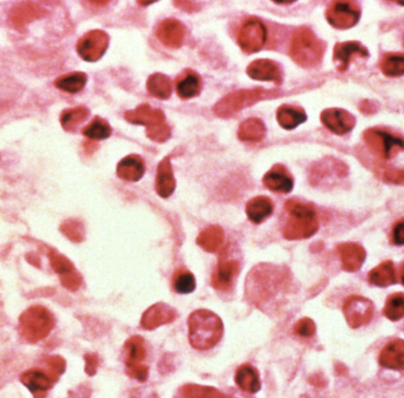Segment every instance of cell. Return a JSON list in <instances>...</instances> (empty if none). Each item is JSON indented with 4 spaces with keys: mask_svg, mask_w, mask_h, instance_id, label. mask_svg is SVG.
Segmentation results:
<instances>
[{
    "mask_svg": "<svg viewBox=\"0 0 404 398\" xmlns=\"http://www.w3.org/2000/svg\"><path fill=\"white\" fill-rule=\"evenodd\" d=\"M224 336V322L214 312L201 308L188 318V339L192 348L206 351L217 346Z\"/></svg>",
    "mask_w": 404,
    "mask_h": 398,
    "instance_id": "cell-1",
    "label": "cell"
},
{
    "mask_svg": "<svg viewBox=\"0 0 404 398\" xmlns=\"http://www.w3.org/2000/svg\"><path fill=\"white\" fill-rule=\"evenodd\" d=\"M287 219L282 226V235L287 240L309 239L316 234L319 224L312 206L290 199L285 202Z\"/></svg>",
    "mask_w": 404,
    "mask_h": 398,
    "instance_id": "cell-2",
    "label": "cell"
},
{
    "mask_svg": "<svg viewBox=\"0 0 404 398\" xmlns=\"http://www.w3.org/2000/svg\"><path fill=\"white\" fill-rule=\"evenodd\" d=\"M282 281H285L282 271L275 269V266H257L251 274H248L246 292L250 293L253 303L261 306L263 303L277 296L279 288L282 287Z\"/></svg>",
    "mask_w": 404,
    "mask_h": 398,
    "instance_id": "cell-3",
    "label": "cell"
},
{
    "mask_svg": "<svg viewBox=\"0 0 404 398\" xmlns=\"http://www.w3.org/2000/svg\"><path fill=\"white\" fill-rule=\"evenodd\" d=\"M325 43L313 34L309 27L294 31L291 41L290 56L301 68H315L324 56Z\"/></svg>",
    "mask_w": 404,
    "mask_h": 398,
    "instance_id": "cell-4",
    "label": "cell"
},
{
    "mask_svg": "<svg viewBox=\"0 0 404 398\" xmlns=\"http://www.w3.org/2000/svg\"><path fill=\"white\" fill-rule=\"evenodd\" d=\"M55 327L54 315L46 307L36 305L24 311L20 318V334L29 343H37L49 336Z\"/></svg>",
    "mask_w": 404,
    "mask_h": 398,
    "instance_id": "cell-5",
    "label": "cell"
},
{
    "mask_svg": "<svg viewBox=\"0 0 404 398\" xmlns=\"http://www.w3.org/2000/svg\"><path fill=\"white\" fill-rule=\"evenodd\" d=\"M277 95L275 92H266L264 89H252L233 92L220 99L214 106V113L219 118H229L238 114L247 106H252L261 99Z\"/></svg>",
    "mask_w": 404,
    "mask_h": 398,
    "instance_id": "cell-6",
    "label": "cell"
},
{
    "mask_svg": "<svg viewBox=\"0 0 404 398\" xmlns=\"http://www.w3.org/2000/svg\"><path fill=\"white\" fill-rule=\"evenodd\" d=\"M123 356L127 375L138 382H145L148 379L149 368L143 364V360L147 357L145 339L140 336L129 338L124 344Z\"/></svg>",
    "mask_w": 404,
    "mask_h": 398,
    "instance_id": "cell-7",
    "label": "cell"
},
{
    "mask_svg": "<svg viewBox=\"0 0 404 398\" xmlns=\"http://www.w3.org/2000/svg\"><path fill=\"white\" fill-rule=\"evenodd\" d=\"M370 150L383 159H390L395 152L404 149V141L381 129H369L364 133Z\"/></svg>",
    "mask_w": 404,
    "mask_h": 398,
    "instance_id": "cell-8",
    "label": "cell"
},
{
    "mask_svg": "<svg viewBox=\"0 0 404 398\" xmlns=\"http://www.w3.org/2000/svg\"><path fill=\"white\" fill-rule=\"evenodd\" d=\"M343 313L351 329H359L369 324L374 315V304L359 296H351L345 300Z\"/></svg>",
    "mask_w": 404,
    "mask_h": 398,
    "instance_id": "cell-9",
    "label": "cell"
},
{
    "mask_svg": "<svg viewBox=\"0 0 404 398\" xmlns=\"http://www.w3.org/2000/svg\"><path fill=\"white\" fill-rule=\"evenodd\" d=\"M109 45V36L102 30H92L77 43V52L84 61L96 62L102 58Z\"/></svg>",
    "mask_w": 404,
    "mask_h": 398,
    "instance_id": "cell-10",
    "label": "cell"
},
{
    "mask_svg": "<svg viewBox=\"0 0 404 398\" xmlns=\"http://www.w3.org/2000/svg\"><path fill=\"white\" fill-rule=\"evenodd\" d=\"M361 10L352 1H337L328 8L326 18L332 27L340 30H347L359 23Z\"/></svg>",
    "mask_w": 404,
    "mask_h": 398,
    "instance_id": "cell-11",
    "label": "cell"
},
{
    "mask_svg": "<svg viewBox=\"0 0 404 398\" xmlns=\"http://www.w3.org/2000/svg\"><path fill=\"white\" fill-rule=\"evenodd\" d=\"M266 27L260 20H250L243 25L238 36V43L246 53L258 52L266 43Z\"/></svg>",
    "mask_w": 404,
    "mask_h": 398,
    "instance_id": "cell-12",
    "label": "cell"
},
{
    "mask_svg": "<svg viewBox=\"0 0 404 398\" xmlns=\"http://www.w3.org/2000/svg\"><path fill=\"white\" fill-rule=\"evenodd\" d=\"M240 272V265L236 259H231L227 250L220 255L217 269L212 276L210 284L217 291H229L232 288L236 278Z\"/></svg>",
    "mask_w": 404,
    "mask_h": 398,
    "instance_id": "cell-13",
    "label": "cell"
},
{
    "mask_svg": "<svg viewBox=\"0 0 404 398\" xmlns=\"http://www.w3.org/2000/svg\"><path fill=\"white\" fill-rule=\"evenodd\" d=\"M178 318L175 308L167 304L157 303L143 313L141 318V327L145 330H155L157 327H164L174 322Z\"/></svg>",
    "mask_w": 404,
    "mask_h": 398,
    "instance_id": "cell-14",
    "label": "cell"
},
{
    "mask_svg": "<svg viewBox=\"0 0 404 398\" xmlns=\"http://www.w3.org/2000/svg\"><path fill=\"white\" fill-rule=\"evenodd\" d=\"M321 121L330 132L336 135H345L355 127L356 120L354 115L343 109L331 108L323 111Z\"/></svg>",
    "mask_w": 404,
    "mask_h": 398,
    "instance_id": "cell-15",
    "label": "cell"
},
{
    "mask_svg": "<svg viewBox=\"0 0 404 398\" xmlns=\"http://www.w3.org/2000/svg\"><path fill=\"white\" fill-rule=\"evenodd\" d=\"M20 382L31 391L34 397L44 398L57 381L49 372L41 369H32L20 376Z\"/></svg>",
    "mask_w": 404,
    "mask_h": 398,
    "instance_id": "cell-16",
    "label": "cell"
},
{
    "mask_svg": "<svg viewBox=\"0 0 404 398\" xmlns=\"http://www.w3.org/2000/svg\"><path fill=\"white\" fill-rule=\"evenodd\" d=\"M157 36L164 45L171 49H179L186 36V27L178 20H166L159 25Z\"/></svg>",
    "mask_w": 404,
    "mask_h": 398,
    "instance_id": "cell-17",
    "label": "cell"
},
{
    "mask_svg": "<svg viewBox=\"0 0 404 398\" xmlns=\"http://www.w3.org/2000/svg\"><path fill=\"white\" fill-rule=\"evenodd\" d=\"M173 398H248L238 392H226L217 388L199 385V384H185L176 390Z\"/></svg>",
    "mask_w": 404,
    "mask_h": 398,
    "instance_id": "cell-18",
    "label": "cell"
},
{
    "mask_svg": "<svg viewBox=\"0 0 404 398\" xmlns=\"http://www.w3.org/2000/svg\"><path fill=\"white\" fill-rule=\"evenodd\" d=\"M264 186L275 193H290L294 190V178L282 164H275L263 178Z\"/></svg>",
    "mask_w": 404,
    "mask_h": 398,
    "instance_id": "cell-19",
    "label": "cell"
},
{
    "mask_svg": "<svg viewBox=\"0 0 404 398\" xmlns=\"http://www.w3.org/2000/svg\"><path fill=\"white\" fill-rule=\"evenodd\" d=\"M247 75L252 80L282 83V70L278 63L271 59H257L247 66Z\"/></svg>",
    "mask_w": 404,
    "mask_h": 398,
    "instance_id": "cell-20",
    "label": "cell"
},
{
    "mask_svg": "<svg viewBox=\"0 0 404 398\" xmlns=\"http://www.w3.org/2000/svg\"><path fill=\"white\" fill-rule=\"evenodd\" d=\"M354 56L369 57V51L359 42L340 43L333 50V61L337 64L340 71H345L350 65L351 59Z\"/></svg>",
    "mask_w": 404,
    "mask_h": 398,
    "instance_id": "cell-21",
    "label": "cell"
},
{
    "mask_svg": "<svg viewBox=\"0 0 404 398\" xmlns=\"http://www.w3.org/2000/svg\"><path fill=\"white\" fill-rule=\"evenodd\" d=\"M127 121L133 125H145L147 128L166 123V116L159 109H152L149 104H142L124 114Z\"/></svg>",
    "mask_w": 404,
    "mask_h": 398,
    "instance_id": "cell-22",
    "label": "cell"
},
{
    "mask_svg": "<svg viewBox=\"0 0 404 398\" xmlns=\"http://www.w3.org/2000/svg\"><path fill=\"white\" fill-rule=\"evenodd\" d=\"M44 10L35 3H22L12 8L10 20L18 30L23 31L25 27L44 15Z\"/></svg>",
    "mask_w": 404,
    "mask_h": 398,
    "instance_id": "cell-23",
    "label": "cell"
},
{
    "mask_svg": "<svg viewBox=\"0 0 404 398\" xmlns=\"http://www.w3.org/2000/svg\"><path fill=\"white\" fill-rule=\"evenodd\" d=\"M342 266L347 272H356L362 267L366 260V250L359 243H347L338 246Z\"/></svg>",
    "mask_w": 404,
    "mask_h": 398,
    "instance_id": "cell-24",
    "label": "cell"
},
{
    "mask_svg": "<svg viewBox=\"0 0 404 398\" xmlns=\"http://www.w3.org/2000/svg\"><path fill=\"white\" fill-rule=\"evenodd\" d=\"M176 181L169 157H164L157 167L155 190L164 199L171 197L175 190Z\"/></svg>",
    "mask_w": 404,
    "mask_h": 398,
    "instance_id": "cell-25",
    "label": "cell"
},
{
    "mask_svg": "<svg viewBox=\"0 0 404 398\" xmlns=\"http://www.w3.org/2000/svg\"><path fill=\"white\" fill-rule=\"evenodd\" d=\"M145 171V164L142 157L138 155H129L121 159V162L117 164L116 174L121 180L128 183H136L143 178Z\"/></svg>",
    "mask_w": 404,
    "mask_h": 398,
    "instance_id": "cell-26",
    "label": "cell"
},
{
    "mask_svg": "<svg viewBox=\"0 0 404 398\" xmlns=\"http://www.w3.org/2000/svg\"><path fill=\"white\" fill-rule=\"evenodd\" d=\"M380 364L391 370L404 369V341L396 339L384 346L380 355Z\"/></svg>",
    "mask_w": 404,
    "mask_h": 398,
    "instance_id": "cell-27",
    "label": "cell"
},
{
    "mask_svg": "<svg viewBox=\"0 0 404 398\" xmlns=\"http://www.w3.org/2000/svg\"><path fill=\"white\" fill-rule=\"evenodd\" d=\"M272 213H273V202L270 197H253L246 205L248 220L253 224H261L267 218L271 216Z\"/></svg>",
    "mask_w": 404,
    "mask_h": 398,
    "instance_id": "cell-28",
    "label": "cell"
},
{
    "mask_svg": "<svg viewBox=\"0 0 404 398\" xmlns=\"http://www.w3.org/2000/svg\"><path fill=\"white\" fill-rule=\"evenodd\" d=\"M234 381L239 389L246 394H257L261 388L259 372L250 364L241 365L238 368Z\"/></svg>",
    "mask_w": 404,
    "mask_h": 398,
    "instance_id": "cell-29",
    "label": "cell"
},
{
    "mask_svg": "<svg viewBox=\"0 0 404 398\" xmlns=\"http://www.w3.org/2000/svg\"><path fill=\"white\" fill-rule=\"evenodd\" d=\"M224 239H225V233L222 231V228L217 225H212L205 228L199 234L196 243L201 247L202 250H206L208 253H215L222 248Z\"/></svg>",
    "mask_w": 404,
    "mask_h": 398,
    "instance_id": "cell-30",
    "label": "cell"
},
{
    "mask_svg": "<svg viewBox=\"0 0 404 398\" xmlns=\"http://www.w3.org/2000/svg\"><path fill=\"white\" fill-rule=\"evenodd\" d=\"M305 111L301 108H294L290 106H282L277 111V121L282 128L286 130H292L298 125L306 121Z\"/></svg>",
    "mask_w": 404,
    "mask_h": 398,
    "instance_id": "cell-31",
    "label": "cell"
},
{
    "mask_svg": "<svg viewBox=\"0 0 404 398\" xmlns=\"http://www.w3.org/2000/svg\"><path fill=\"white\" fill-rule=\"evenodd\" d=\"M266 134V127L259 118H248L241 123L238 130L239 140L244 142H259Z\"/></svg>",
    "mask_w": 404,
    "mask_h": 398,
    "instance_id": "cell-32",
    "label": "cell"
},
{
    "mask_svg": "<svg viewBox=\"0 0 404 398\" xmlns=\"http://www.w3.org/2000/svg\"><path fill=\"white\" fill-rule=\"evenodd\" d=\"M369 281L375 286L387 287L396 283V269L391 262H382L381 265L371 269L369 273Z\"/></svg>",
    "mask_w": 404,
    "mask_h": 398,
    "instance_id": "cell-33",
    "label": "cell"
},
{
    "mask_svg": "<svg viewBox=\"0 0 404 398\" xmlns=\"http://www.w3.org/2000/svg\"><path fill=\"white\" fill-rule=\"evenodd\" d=\"M201 92L200 77L193 71H187L176 83V92L183 99H193Z\"/></svg>",
    "mask_w": 404,
    "mask_h": 398,
    "instance_id": "cell-34",
    "label": "cell"
},
{
    "mask_svg": "<svg viewBox=\"0 0 404 398\" xmlns=\"http://www.w3.org/2000/svg\"><path fill=\"white\" fill-rule=\"evenodd\" d=\"M147 89L154 97L168 99L172 95V82L162 73H154L147 80Z\"/></svg>",
    "mask_w": 404,
    "mask_h": 398,
    "instance_id": "cell-35",
    "label": "cell"
},
{
    "mask_svg": "<svg viewBox=\"0 0 404 398\" xmlns=\"http://www.w3.org/2000/svg\"><path fill=\"white\" fill-rule=\"evenodd\" d=\"M89 116V111L85 106H77L63 111L61 116L62 127L64 130L73 133Z\"/></svg>",
    "mask_w": 404,
    "mask_h": 398,
    "instance_id": "cell-36",
    "label": "cell"
},
{
    "mask_svg": "<svg viewBox=\"0 0 404 398\" xmlns=\"http://www.w3.org/2000/svg\"><path fill=\"white\" fill-rule=\"evenodd\" d=\"M87 80L88 78L84 72H71V73L59 77L55 82V85L63 92L77 94L83 90V87L87 84Z\"/></svg>",
    "mask_w": 404,
    "mask_h": 398,
    "instance_id": "cell-37",
    "label": "cell"
},
{
    "mask_svg": "<svg viewBox=\"0 0 404 398\" xmlns=\"http://www.w3.org/2000/svg\"><path fill=\"white\" fill-rule=\"evenodd\" d=\"M382 72L385 76L400 77L404 75V55L388 53L381 62Z\"/></svg>",
    "mask_w": 404,
    "mask_h": 398,
    "instance_id": "cell-38",
    "label": "cell"
},
{
    "mask_svg": "<svg viewBox=\"0 0 404 398\" xmlns=\"http://www.w3.org/2000/svg\"><path fill=\"white\" fill-rule=\"evenodd\" d=\"M111 127L106 120L101 118H95L84 128V136L89 137L92 140H106L111 135Z\"/></svg>",
    "mask_w": 404,
    "mask_h": 398,
    "instance_id": "cell-39",
    "label": "cell"
},
{
    "mask_svg": "<svg viewBox=\"0 0 404 398\" xmlns=\"http://www.w3.org/2000/svg\"><path fill=\"white\" fill-rule=\"evenodd\" d=\"M196 287L195 277L189 271L180 269L173 277V288L179 294H188L194 292Z\"/></svg>",
    "mask_w": 404,
    "mask_h": 398,
    "instance_id": "cell-40",
    "label": "cell"
},
{
    "mask_svg": "<svg viewBox=\"0 0 404 398\" xmlns=\"http://www.w3.org/2000/svg\"><path fill=\"white\" fill-rule=\"evenodd\" d=\"M384 315L387 318L396 322L404 317V294L395 293L388 298L384 306Z\"/></svg>",
    "mask_w": 404,
    "mask_h": 398,
    "instance_id": "cell-41",
    "label": "cell"
},
{
    "mask_svg": "<svg viewBox=\"0 0 404 398\" xmlns=\"http://www.w3.org/2000/svg\"><path fill=\"white\" fill-rule=\"evenodd\" d=\"M61 231L68 239L71 240L73 243H82L84 236H85L83 224L80 221L75 220V219L64 221L61 226Z\"/></svg>",
    "mask_w": 404,
    "mask_h": 398,
    "instance_id": "cell-42",
    "label": "cell"
},
{
    "mask_svg": "<svg viewBox=\"0 0 404 398\" xmlns=\"http://www.w3.org/2000/svg\"><path fill=\"white\" fill-rule=\"evenodd\" d=\"M50 262L52 269L59 274V277H64L68 274L73 273L76 271L73 262H70L69 259L64 257V255H59L57 252H52L50 255Z\"/></svg>",
    "mask_w": 404,
    "mask_h": 398,
    "instance_id": "cell-43",
    "label": "cell"
},
{
    "mask_svg": "<svg viewBox=\"0 0 404 398\" xmlns=\"http://www.w3.org/2000/svg\"><path fill=\"white\" fill-rule=\"evenodd\" d=\"M147 136L154 142L164 143L171 137V127L167 123H162V125L147 128Z\"/></svg>",
    "mask_w": 404,
    "mask_h": 398,
    "instance_id": "cell-44",
    "label": "cell"
},
{
    "mask_svg": "<svg viewBox=\"0 0 404 398\" xmlns=\"http://www.w3.org/2000/svg\"><path fill=\"white\" fill-rule=\"evenodd\" d=\"M45 364L48 367V372L54 377V379L58 381L59 376L63 375L66 368V363L61 356H51L46 358Z\"/></svg>",
    "mask_w": 404,
    "mask_h": 398,
    "instance_id": "cell-45",
    "label": "cell"
},
{
    "mask_svg": "<svg viewBox=\"0 0 404 398\" xmlns=\"http://www.w3.org/2000/svg\"><path fill=\"white\" fill-rule=\"evenodd\" d=\"M294 334L299 337H312L316 334V324L312 319L303 318L294 325Z\"/></svg>",
    "mask_w": 404,
    "mask_h": 398,
    "instance_id": "cell-46",
    "label": "cell"
},
{
    "mask_svg": "<svg viewBox=\"0 0 404 398\" xmlns=\"http://www.w3.org/2000/svg\"><path fill=\"white\" fill-rule=\"evenodd\" d=\"M62 285L64 286L65 288H68L69 291H77L78 288L80 287L82 285V277L80 274L75 271L73 273L68 274V276H64V277H61Z\"/></svg>",
    "mask_w": 404,
    "mask_h": 398,
    "instance_id": "cell-47",
    "label": "cell"
},
{
    "mask_svg": "<svg viewBox=\"0 0 404 398\" xmlns=\"http://www.w3.org/2000/svg\"><path fill=\"white\" fill-rule=\"evenodd\" d=\"M384 180L388 181V183L402 185V183H404V171L389 168V169H387L384 171Z\"/></svg>",
    "mask_w": 404,
    "mask_h": 398,
    "instance_id": "cell-48",
    "label": "cell"
},
{
    "mask_svg": "<svg viewBox=\"0 0 404 398\" xmlns=\"http://www.w3.org/2000/svg\"><path fill=\"white\" fill-rule=\"evenodd\" d=\"M84 358H85V372L89 376L95 375L97 367H99V357L96 356V355H92V353H89Z\"/></svg>",
    "mask_w": 404,
    "mask_h": 398,
    "instance_id": "cell-49",
    "label": "cell"
},
{
    "mask_svg": "<svg viewBox=\"0 0 404 398\" xmlns=\"http://www.w3.org/2000/svg\"><path fill=\"white\" fill-rule=\"evenodd\" d=\"M393 241L395 245H398V246L404 245V220L397 222L394 226Z\"/></svg>",
    "mask_w": 404,
    "mask_h": 398,
    "instance_id": "cell-50",
    "label": "cell"
},
{
    "mask_svg": "<svg viewBox=\"0 0 404 398\" xmlns=\"http://www.w3.org/2000/svg\"><path fill=\"white\" fill-rule=\"evenodd\" d=\"M178 8H181L182 10H187V11H193L194 10L195 4H192L189 1H183V3H176Z\"/></svg>",
    "mask_w": 404,
    "mask_h": 398,
    "instance_id": "cell-51",
    "label": "cell"
},
{
    "mask_svg": "<svg viewBox=\"0 0 404 398\" xmlns=\"http://www.w3.org/2000/svg\"><path fill=\"white\" fill-rule=\"evenodd\" d=\"M401 280H402V284L404 285V262L401 266Z\"/></svg>",
    "mask_w": 404,
    "mask_h": 398,
    "instance_id": "cell-52",
    "label": "cell"
},
{
    "mask_svg": "<svg viewBox=\"0 0 404 398\" xmlns=\"http://www.w3.org/2000/svg\"><path fill=\"white\" fill-rule=\"evenodd\" d=\"M131 398H143V397H141V396H133V397ZM147 398H154V396H150V397Z\"/></svg>",
    "mask_w": 404,
    "mask_h": 398,
    "instance_id": "cell-53",
    "label": "cell"
}]
</instances>
